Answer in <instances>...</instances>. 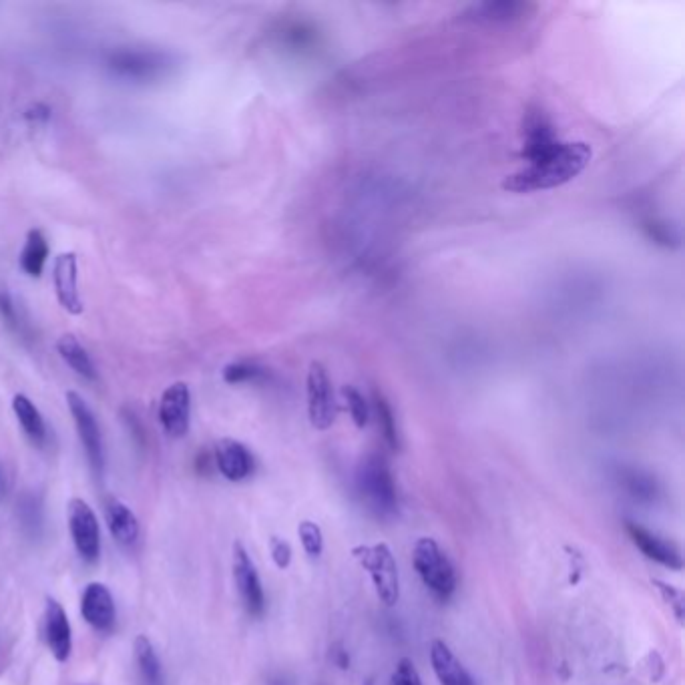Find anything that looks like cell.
<instances>
[{
	"instance_id": "1",
	"label": "cell",
	"mask_w": 685,
	"mask_h": 685,
	"mask_svg": "<svg viewBox=\"0 0 685 685\" xmlns=\"http://www.w3.org/2000/svg\"><path fill=\"white\" fill-rule=\"evenodd\" d=\"M591 161L587 143H559L549 153L527 161V165L503 181V187L513 193H533L561 187L575 179Z\"/></svg>"
},
{
	"instance_id": "2",
	"label": "cell",
	"mask_w": 685,
	"mask_h": 685,
	"mask_svg": "<svg viewBox=\"0 0 685 685\" xmlns=\"http://www.w3.org/2000/svg\"><path fill=\"white\" fill-rule=\"evenodd\" d=\"M356 487L366 507L378 517H392L398 509L396 485L382 456H368L358 467Z\"/></svg>"
},
{
	"instance_id": "3",
	"label": "cell",
	"mask_w": 685,
	"mask_h": 685,
	"mask_svg": "<svg viewBox=\"0 0 685 685\" xmlns=\"http://www.w3.org/2000/svg\"><path fill=\"white\" fill-rule=\"evenodd\" d=\"M412 565L422 579L424 587L438 599L448 601L456 591V571L446 557V553L438 547V543L430 537H422L414 543L412 549Z\"/></svg>"
},
{
	"instance_id": "4",
	"label": "cell",
	"mask_w": 685,
	"mask_h": 685,
	"mask_svg": "<svg viewBox=\"0 0 685 685\" xmlns=\"http://www.w3.org/2000/svg\"><path fill=\"white\" fill-rule=\"evenodd\" d=\"M352 557L370 575L378 599L392 607L400 597V575L396 559L386 543L358 545L352 549Z\"/></svg>"
},
{
	"instance_id": "5",
	"label": "cell",
	"mask_w": 685,
	"mask_h": 685,
	"mask_svg": "<svg viewBox=\"0 0 685 685\" xmlns=\"http://www.w3.org/2000/svg\"><path fill=\"white\" fill-rule=\"evenodd\" d=\"M107 67L121 79L153 81L165 77L175 67V59L165 51L125 47L109 53Z\"/></svg>"
},
{
	"instance_id": "6",
	"label": "cell",
	"mask_w": 685,
	"mask_h": 685,
	"mask_svg": "<svg viewBox=\"0 0 685 685\" xmlns=\"http://www.w3.org/2000/svg\"><path fill=\"white\" fill-rule=\"evenodd\" d=\"M67 404H69V410L73 414L79 438L85 446L89 465H91L93 473L97 477H101L105 471V450H103V436H101V428L97 424V418H95L93 410L89 408V404L85 402V398L77 392H67Z\"/></svg>"
},
{
	"instance_id": "7",
	"label": "cell",
	"mask_w": 685,
	"mask_h": 685,
	"mask_svg": "<svg viewBox=\"0 0 685 685\" xmlns=\"http://www.w3.org/2000/svg\"><path fill=\"white\" fill-rule=\"evenodd\" d=\"M308 392V416L316 430H328L336 420V398L326 368L320 362H312L306 378Z\"/></svg>"
},
{
	"instance_id": "8",
	"label": "cell",
	"mask_w": 685,
	"mask_h": 685,
	"mask_svg": "<svg viewBox=\"0 0 685 685\" xmlns=\"http://www.w3.org/2000/svg\"><path fill=\"white\" fill-rule=\"evenodd\" d=\"M69 531L83 561L95 563L101 553V531L93 509L83 499H71L67 505Z\"/></svg>"
},
{
	"instance_id": "9",
	"label": "cell",
	"mask_w": 685,
	"mask_h": 685,
	"mask_svg": "<svg viewBox=\"0 0 685 685\" xmlns=\"http://www.w3.org/2000/svg\"><path fill=\"white\" fill-rule=\"evenodd\" d=\"M234 579L242 597L244 607L252 617H262L266 609V595L262 587V579L258 575V569L248 555L246 547L238 541L234 545Z\"/></svg>"
},
{
	"instance_id": "10",
	"label": "cell",
	"mask_w": 685,
	"mask_h": 685,
	"mask_svg": "<svg viewBox=\"0 0 685 685\" xmlns=\"http://www.w3.org/2000/svg\"><path fill=\"white\" fill-rule=\"evenodd\" d=\"M189 416H191L189 386L185 382H175L161 396L159 422L169 436L181 438L189 430Z\"/></svg>"
},
{
	"instance_id": "11",
	"label": "cell",
	"mask_w": 685,
	"mask_h": 685,
	"mask_svg": "<svg viewBox=\"0 0 685 685\" xmlns=\"http://www.w3.org/2000/svg\"><path fill=\"white\" fill-rule=\"evenodd\" d=\"M625 531L629 535V539L633 541V545L651 561L671 569V571H681L683 569V557H681V551L677 549L675 543L647 531L645 527L633 523V521H627L625 525Z\"/></svg>"
},
{
	"instance_id": "12",
	"label": "cell",
	"mask_w": 685,
	"mask_h": 685,
	"mask_svg": "<svg viewBox=\"0 0 685 685\" xmlns=\"http://www.w3.org/2000/svg\"><path fill=\"white\" fill-rule=\"evenodd\" d=\"M213 461L217 471L232 483H240L254 473L252 452L234 438H223L215 444Z\"/></svg>"
},
{
	"instance_id": "13",
	"label": "cell",
	"mask_w": 685,
	"mask_h": 685,
	"mask_svg": "<svg viewBox=\"0 0 685 685\" xmlns=\"http://www.w3.org/2000/svg\"><path fill=\"white\" fill-rule=\"evenodd\" d=\"M53 282L55 292L59 298V304L69 314H81L83 312V300L79 294V268H77V256L73 252L59 254L53 268Z\"/></svg>"
},
{
	"instance_id": "14",
	"label": "cell",
	"mask_w": 685,
	"mask_h": 685,
	"mask_svg": "<svg viewBox=\"0 0 685 685\" xmlns=\"http://www.w3.org/2000/svg\"><path fill=\"white\" fill-rule=\"evenodd\" d=\"M45 639L57 661H67L73 651V631L63 605L47 599L45 607Z\"/></svg>"
},
{
	"instance_id": "15",
	"label": "cell",
	"mask_w": 685,
	"mask_h": 685,
	"mask_svg": "<svg viewBox=\"0 0 685 685\" xmlns=\"http://www.w3.org/2000/svg\"><path fill=\"white\" fill-rule=\"evenodd\" d=\"M81 613L85 621L97 631H111L115 625V601L103 583L87 585L81 599Z\"/></svg>"
},
{
	"instance_id": "16",
	"label": "cell",
	"mask_w": 685,
	"mask_h": 685,
	"mask_svg": "<svg viewBox=\"0 0 685 685\" xmlns=\"http://www.w3.org/2000/svg\"><path fill=\"white\" fill-rule=\"evenodd\" d=\"M525 143H523V157L527 161H533L545 153H549L553 147H557L561 141L555 135V127L549 121V117L543 111H531L525 117L523 125Z\"/></svg>"
},
{
	"instance_id": "17",
	"label": "cell",
	"mask_w": 685,
	"mask_h": 685,
	"mask_svg": "<svg viewBox=\"0 0 685 685\" xmlns=\"http://www.w3.org/2000/svg\"><path fill=\"white\" fill-rule=\"evenodd\" d=\"M430 663L440 685H475L467 667L442 639L430 643Z\"/></svg>"
},
{
	"instance_id": "18",
	"label": "cell",
	"mask_w": 685,
	"mask_h": 685,
	"mask_svg": "<svg viewBox=\"0 0 685 685\" xmlns=\"http://www.w3.org/2000/svg\"><path fill=\"white\" fill-rule=\"evenodd\" d=\"M105 517H107L109 533L119 545L131 547L137 541L139 523L133 511L125 503H121L119 499H109L105 507Z\"/></svg>"
},
{
	"instance_id": "19",
	"label": "cell",
	"mask_w": 685,
	"mask_h": 685,
	"mask_svg": "<svg viewBox=\"0 0 685 685\" xmlns=\"http://www.w3.org/2000/svg\"><path fill=\"white\" fill-rule=\"evenodd\" d=\"M57 350L61 354V358L83 378L87 380H97V368L87 352V348L77 340V336L73 334H65L61 336V340L57 342Z\"/></svg>"
},
{
	"instance_id": "20",
	"label": "cell",
	"mask_w": 685,
	"mask_h": 685,
	"mask_svg": "<svg viewBox=\"0 0 685 685\" xmlns=\"http://www.w3.org/2000/svg\"><path fill=\"white\" fill-rule=\"evenodd\" d=\"M135 651V663L139 667V677L143 685H163V673H161V661L153 649V643L147 639V635H139L133 643Z\"/></svg>"
},
{
	"instance_id": "21",
	"label": "cell",
	"mask_w": 685,
	"mask_h": 685,
	"mask_svg": "<svg viewBox=\"0 0 685 685\" xmlns=\"http://www.w3.org/2000/svg\"><path fill=\"white\" fill-rule=\"evenodd\" d=\"M49 258V242L41 230H31L27 234L25 248L21 252V268L27 276L39 278L45 270Z\"/></svg>"
},
{
	"instance_id": "22",
	"label": "cell",
	"mask_w": 685,
	"mask_h": 685,
	"mask_svg": "<svg viewBox=\"0 0 685 685\" xmlns=\"http://www.w3.org/2000/svg\"><path fill=\"white\" fill-rule=\"evenodd\" d=\"M13 410L19 418L23 430L27 432V436L35 444H43L47 438V426H45V420H43L39 408L31 402V398H27L25 394H17L13 398Z\"/></svg>"
},
{
	"instance_id": "23",
	"label": "cell",
	"mask_w": 685,
	"mask_h": 685,
	"mask_svg": "<svg viewBox=\"0 0 685 685\" xmlns=\"http://www.w3.org/2000/svg\"><path fill=\"white\" fill-rule=\"evenodd\" d=\"M527 13L523 3H485L471 9V17L483 23H511L521 19Z\"/></svg>"
},
{
	"instance_id": "24",
	"label": "cell",
	"mask_w": 685,
	"mask_h": 685,
	"mask_svg": "<svg viewBox=\"0 0 685 685\" xmlns=\"http://www.w3.org/2000/svg\"><path fill=\"white\" fill-rule=\"evenodd\" d=\"M374 410H376V416H378V426L382 430V436L384 440L388 442L390 448H398V428H396V418H394V410L390 406V402L380 394V392H374Z\"/></svg>"
},
{
	"instance_id": "25",
	"label": "cell",
	"mask_w": 685,
	"mask_h": 685,
	"mask_svg": "<svg viewBox=\"0 0 685 685\" xmlns=\"http://www.w3.org/2000/svg\"><path fill=\"white\" fill-rule=\"evenodd\" d=\"M342 396L346 400V406H348V412H350L354 424L358 428H366L368 420H370V406H368L364 394L360 390H356L354 386H344Z\"/></svg>"
},
{
	"instance_id": "26",
	"label": "cell",
	"mask_w": 685,
	"mask_h": 685,
	"mask_svg": "<svg viewBox=\"0 0 685 685\" xmlns=\"http://www.w3.org/2000/svg\"><path fill=\"white\" fill-rule=\"evenodd\" d=\"M298 535H300V541H302V547L306 551L308 557H320L322 551H324V533L322 529L312 523V521H302L300 527H298Z\"/></svg>"
},
{
	"instance_id": "27",
	"label": "cell",
	"mask_w": 685,
	"mask_h": 685,
	"mask_svg": "<svg viewBox=\"0 0 685 685\" xmlns=\"http://www.w3.org/2000/svg\"><path fill=\"white\" fill-rule=\"evenodd\" d=\"M264 376V370L250 362H234L223 368V380L227 384H246Z\"/></svg>"
},
{
	"instance_id": "28",
	"label": "cell",
	"mask_w": 685,
	"mask_h": 685,
	"mask_svg": "<svg viewBox=\"0 0 685 685\" xmlns=\"http://www.w3.org/2000/svg\"><path fill=\"white\" fill-rule=\"evenodd\" d=\"M643 232L647 234V238L659 246L665 248H673L677 246V236L673 234V227L667 225L661 219H647L643 221Z\"/></svg>"
},
{
	"instance_id": "29",
	"label": "cell",
	"mask_w": 685,
	"mask_h": 685,
	"mask_svg": "<svg viewBox=\"0 0 685 685\" xmlns=\"http://www.w3.org/2000/svg\"><path fill=\"white\" fill-rule=\"evenodd\" d=\"M651 583H653V587L659 591L661 599L673 609L675 619H677L679 623H683V607H685V603H683V593H681L677 587L667 585V583H663V581H659V579H653Z\"/></svg>"
},
{
	"instance_id": "30",
	"label": "cell",
	"mask_w": 685,
	"mask_h": 685,
	"mask_svg": "<svg viewBox=\"0 0 685 685\" xmlns=\"http://www.w3.org/2000/svg\"><path fill=\"white\" fill-rule=\"evenodd\" d=\"M390 685H422L416 665L410 659L402 657L390 675Z\"/></svg>"
},
{
	"instance_id": "31",
	"label": "cell",
	"mask_w": 685,
	"mask_h": 685,
	"mask_svg": "<svg viewBox=\"0 0 685 685\" xmlns=\"http://www.w3.org/2000/svg\"><path fill=\"white\" fill-rule=\"evenodd\" d=\"M627 489H629V493L635 499H641V501H651L653 495H655V483L649 477L641 475V473H631L629 475Z\"/></svg>"
},
{
	"instance_id": "32",
	"label": "cell",
	"mask_w": 685,
	"mask_h": 685,
	"mask_svg": "<svg viewBox=\"0 0 685 685\" xmlns=\"http://www.w3.org/2000/svg\"><path fill=\"white\" fill-rule=\"evenodd\" d=\"M270 553H272V559H274L278 569L286 571L292 565V547L288 541H284L280 537H272L270 539Z\"/></svg>"
},
{
	"instance_id": "33",
	"label": "cell",
	"mask_w": 685,
	"mask_h": 685,
	"mask_svg": "<svg viewBox=\"0 0 685 685\" xmlns=\"http://www.w3.org/2000/svg\"><path fill=\"white\" fill-rule=\"evenodd\" d=\"M334 661H336V665H338L340 669H348V667H350V655H348V651H344V649L334 651Z\"/></svg>"
},
{
	"instance_id": "34",
	"label": "cell",
	"mask_w": 685,
	"mask_h": 685,
	"mask_svg": "<svg viewBox=\"0 0 685 685\" xmlns=\"http://www.w3.org/2000/svg\"><path fill=\"white\" fill-rule=\"evenodd\" d=\"M302 31H304V27L300 25V33H302ZM290 33H294V43H298V25H294ZM310 41H314V35H306V37L302 35V37H300V45H308Z\"/></svg>"
},
{
	"instance_id": "35",
	"label": "cell",
	"mask_w": 685,
	"mask_h": 685,
	"mask_svg": "<svg viewBox=\"0 0 685 685\" xmlns=\"http://www.w3.org/2000/svg\"><path fill=\"white\" fill-rule=\"evenodd\" d=\"M5 493V481H3V473H0V495Z\"/></svg>"
}]
</instances>
